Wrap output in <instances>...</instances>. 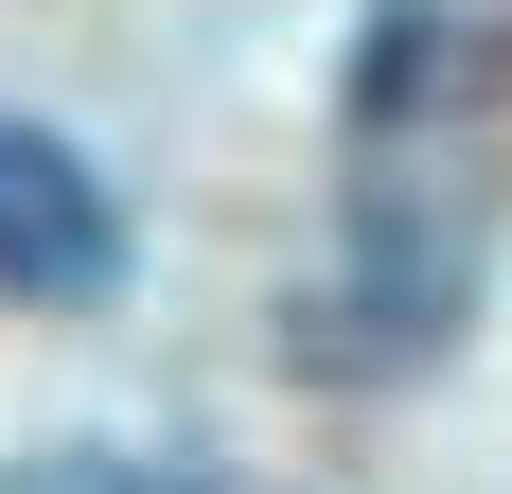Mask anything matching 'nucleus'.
<instances>
[{"mask_svg":"<svg viewBox=\"0 0 512 494\" xmlns=\"http://www.w3.org/2000/svg\"><path fill=\"white\" fill-rule=\"evenodd\" d=\"M336 142V283L301 300V336L318 371H424L477 318L512 212V0H371Z\"/></svg>","mask_w":512,"mask_h":494,"instance_id":"obj_1","label":"nucleus"},{"mask_svg":"<svg viewBox=\"0 0 512 494\" xmlns=\"http://www.w3.org/2000/svg\"><path fill=\"white\" fill-rule=\"evenodd\" d=\"M106 283H124V195L89 177V142L0 106V318H71Z\"/></svg>","mask_w":512,"mask_h":494,"instance_id":"obj_2","label":"nucleus"},{"mask_svg":"<svg viewBox=\"0 0 512 494\" xmlns=\"http://www.w3.org/2000/svg\"><path fill=\"white\" fill-rule=\"evenodd\" d=\"M0 494H265V477H212V459H142V442H36Z\"/></svg>","mask_w":512,"mask_h":494,"instance_id":"obj_3","label":"nucleus"}]
</instances>
